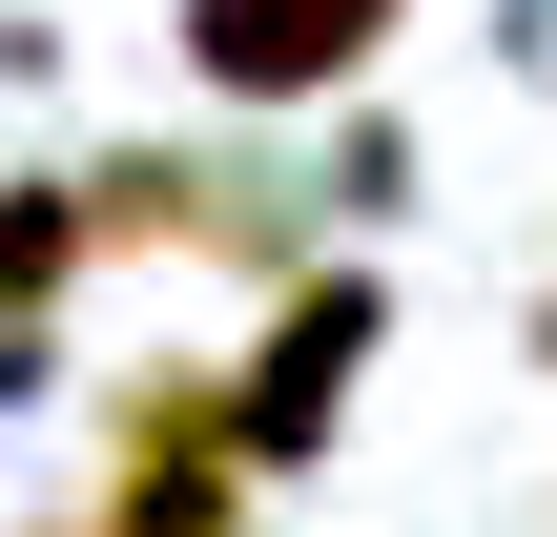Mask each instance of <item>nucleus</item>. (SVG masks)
Returning a JSON list of instances; mask_svg holds the SVG:
<instances>
[{"label": "nucleus", "instance_id": "nucleus-1", "mask_svg": "<svg viewBox=\"0 0 557 537\" xmlns=\"http://www.w3.org/2000/svg\"><path fill=\"white\" fill-rule=\"evenodd\" d=\"M83 207H103V269H227V290L269 310V290L310 269V207H331V186H289V166H207V145H103Z\"/></svg>", "mask_w": 557, "mask_h": 537}, {"label": "nucleus", "instance_id": "nucleus-2", "mask_svg": "<svg viewBox=\"0 0 557 537\" xmlns=\"http://www.w3.org/2000/svg\"><path fill=\"white\" fill-rule=\"evenodd\" d=\"M372 352H393V290L372 269H289L269 310H248V352H227V435H248V476H310L331 435H351V393H372Z\"/></svg>", "mask_w": 557, "mask_h": 537}, {"label": "nucleus", "instance_id": "nucleus-3", "mask_svg": "<svg viewBox=\"0 0 557 537\" xmlns=\"http://www.w3.org/2000/svg\"><path fill=\"white\" fill-rule=\"evenodd\" d=\"M413 21H434V0H165L186 83H207L227 124H310V103H351Z\"/></svg>", "mask_w": 557, "mask_h": 537}, {"label": "nucleus", "instance_id": "nucleus-4", "mask_svg": "<svg viewBox=\"0 0 557 537\" xmlns=\"http://www.w3.org/2000/svg\"><path fill=\"white\" fill-rule=\"evenodd\" d=\"M103 269V207H83V166H21L0 186V331H62V290Z\"/></svg>", "mask_w": 557, "mask_h": 537}, {"label": "nucleus", "instance_id": "nucleus-5", "mask_svg": "<svg viewBox=\"0 0 557 537\" xmlns=\"http://www.w3.org/2000/svg\"><path fill=\"white\" fill-rule=\"evenodd\" d=\"M83 537H269V476L248 455H124L83 497Z\"/></svg>", "mask_w": 557, "mask_h": 537}, {"label": "nucleus", "instance_id": "nucleus-6", "mask_svg": "<svg viewBox=\"0 0 557 537\" xmlns=\"http://www.w3.org/2000/svg\"><path fill=\"white\" fill-rule=\"evenodd\" d=\"M124 455H248V435H227V373H186V352L124 373V393H103V476H124Z\"/></svg>", "mask_w": 557, "mask_h": 537}, {"label": "nucleus", "instance_id": "nucleus-7", "mask_svg": "<svg viewBox=\"0 0 557 537\" xmlns=\"http://www.w3.org/2000/svg\"><path fill=\"white\" fill-rule=\"evenodd\" d=\"M517 352H537V373H557V269H537V310H517Z\"/></svg>", "mask_w": 557, "mask_h": 537}, {"label": "nucleus", "instance_id": "nucleus-8", "mask_svg": "<svg viewBox=\"0 0 557 537\" xmlns=\"http://www.w3.org/2000/svg\"><path fill=\"white\" fill-rule=\"evenodd\" d=\"M41 537H83V517H41Z\"/></svg>", "mask_w": 557, "mask_h": 537}]
</instances>
